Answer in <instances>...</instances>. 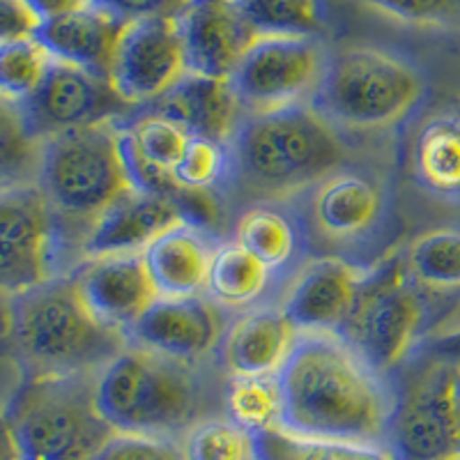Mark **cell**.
I'll return each instance as SVG.
<instances>
[{"label": "cell", "mask_w": 460, "mask_h": 460, "mask_svg": "<svg viewBox=\"0 0 460 460\" xmlns=\"http://www.w3.org/2000/svg\"><path fill=\"white\" fill-rule=\"evenodd\" d=\"M283 429L306 438L385 447L392 385L336 334H299L279 371Z\"/></svg>", "instance_id": "cell-1"}, {"label": "cell", "mask_w": 460, "mask_h": 460, "mask_svg": "<svg viewBox=\"0 0 460 460\" xmlns=\"http://www.w3.org/2000/svg\"><path fill=\"white\" fill-rule=\"evenodd\" d=\"M233 150L237 182L262 200H286L309 191L348 166L352 157L345 131L311 104L246 113L233 138Z\"/></svg>", "instance_id": "cell-2"}, {"label": "cell", "mask_w": 460, "mask_h": 460, "mask_svg": "<svg viewBox=\"0 0 460 460\" xmlns=\"http://www.w3.org/2000/svg\"><path fill=\"white\" fill-rule=\"evenodd\" d=\"M10 336L31 377L100 373L129 345L94 318L69 274L10 297Z\"/></svg>", "instance_id": "cell-3"}, {"label": "cell", "mask_w": 460, "mask_h": 460, "mask_svg": "<svg viewBox=\"0 0 460 460\" xmlns=\"http://www.w3.org/2000/svg\"><path fill=\"white\" fill-rule=\"evenodd\" d=\"M94 401L115 433L172 438L203 421L208 382L200 364L129 343L94 376Z\"/></svg>", "instance_id": "cell-4"}, {"label": "cell", "mask_w": 460, "mask_h": 460, "mask_svg": "<svg viewBox=\"0 0 460 460\" xmlns=\"http://www.w3.org/2000/svg\"><path fill=\"white\" fill-rule=\"evenodd\" d=\"M424 74L408 58L373 47L330 53L311 106L343 131L392 129L426 100Z\"/></svg>", "instance_id": "cell-5"}, {"label": "cell", "mask_w": 460, "mask_h": 460, "mask_svg": "<svg viewBox=\"0 0 460 460\" xmlns=\"http://www.w3.org/2000/svg\"><path fill=\"white\" fill-rule=\"evenodd\" d=\"M94 376L28 377L5 410L19 460H94L115 433L97 410Z\"/></svg>", "instance_id": "cell-6"}, {"label": "cell", "mask_w": 460, "mask_h": 460, "mask_svg": "<svg viewBox=\"0 0 460 460\" xmlns=\"http://www.w3.org/2000/svg\"><path fill=\"white\" fill-rule=\"evenodd\" d=\"M389 385L394 460H460V368L414 352Z\"/></svg>", "instance_id": "cell-7"}, {"label": "cell", "mask_w": 460, "mask_h": 460, "mask_svg": "<svg viewBox=\"0 0 460 460\" xmlns=\"http://www.w3.org/2000/svg\"><path fill=\"white\" fill-rule=\"evenodd\" d=\"M122 125L106 122L42 141L37 184L63 221H85L90 228L131 189L120 157Z\"/></svg>", "instance_id": "cell-8"}, {"label": "cell", "mask_w": 460, "mask_h": 460, "mask_svg": "<svg viewBox=\"0 0 460 460\" xmlns=\"http://www.w3.org/2000/svg\"><path fill=\"white\" fill-rule=\"evenodd\" d=\"M429 306L405 262L394 253L371 267L341 339L385 377L405 364L424 343Z\"/></svg>", "instance_id": "cell-9"}, {"label": "cell", "mask_w": 460, "mask_h": 460, "mask_svg": "<svg viewBox=\"0 0 460 460\" xmlns=\"http://www.w3.org/2000/svg\"><path fill=\"white\" fill-rule=\"evenodd\" d=\"M63 224L37 182L0 191V293L14 297L60 277Z\"/></svg>", "instance_id": "cell-10"}, {"label": "cell", "mask_w": 460, "mask_h": 460, "mask_svg": "<svg viewBox=\"0 0 460 460\" xmlns=\"http://www.w3.org/2000/svg\"><path fill=\"white\" fill-rule=\"evenodd\" d=\"M327 58L318 37L256 35L230 74V85L246 113L311 104Z\"/></svg>", "instance_id": "cell-11"}, {"label": "cell", "mask_w": 460, "mask_h": 460, "mask_svg": "<svg viewBox=\"0 0 460 460\" xmlns=\"http://www.w3.org/2000/svg\"><path fill=\"white\" fill-rule=\"evenodd\" d=\"M22 106L40 141L106 122H129L141 111L115 93L111 79L60 60H51L42 84Z\"/></svg>", "instance_id": "cell-12"}, {"label": "cell", "mask_w": 460, "mask_h": 460, "mask_svg": "<svg viewBox=\"0 0 460 460\" xmlns=\"http://www.w3.org/2000/svg\"><path fill=\"white\" fill-rule=\"evenodd\" d=\"M189 74L178 19H143L127 23L115 49L111 84L127 104H157Z\"/></svg>", "instance_id": "cell-13"}, {"label": "cell", "mask_w": 460, "mask_h": 460, "mask_svg": "<svg viewBox=\"0 0 460 460\" xmlns=\"http://www.w3.org/2000/svg\"><path fill=\"white\" fill-rule=\"evenodd\" d=\"M368 270L343 258H314L297 267L281 311L299 334H341L359 299Z\"/></svg>", "instance_id": "cell-14"}, {"label": "cell", "mask_w": 460, "mask_h": 460, "mask_svg": "<svg viewBox=\"0 0 460 460\" xmlns=\"http://www.w3.org/2000/svg\"><path fill=\"white\" fill-rule=\"evenodd\" d=\"M228 324V311L208 295L157 297L127 339L159 355L200 364L219 352Z\"/></svg>", "instance_id": "cell-15"}, {"label": "cell", "mask_w": 460, "mask_h": 460, "mask_svg": "<svg viewBox=\"0 0 460 460\" xmlns=\"http://www.w3.org/2000/svg\"><path fill=\"white\" fill-rule=\"evenodd\" d=\"M309 221L330 242L371 237L389 212L385 180L373 171L343 166L306 191Z\"/></svg>", "instance_id": "cell-16"}, {"label": "cell", "mask_w": 460, "mask_h": 460, "mask_svg": "<svg viewBox=\"0 0 460 460\" xmlns=\"http://www.w3.org/2000/svg\"><path fill=\"white\" fill-rule=\"evenodd\" d=\"M69 277L90 314L122 334H129L159 297L143 253L84 258Z\"/></svg>", "instance_id": "cell-17"}, {"label": "cell", "mask_w": 460, "mask_h": 460, "mask_svg": "<svg viewBox=\"0 0 460 460\" xmlns=\"http://www.w3.org/2000/svg\"><path fill=\"white\" fill-rule=\"evenodd\" d=\"M178 28L187 53L189 72L230 79L256 31L237 0H189L180 12Z\"/></svg>", "instance_id": "cell-18"}, {"label": "cell", "mask_w": 460, "mask_h": 460, "mask_svg": "<svg viewBox=\"0 0 460 460\" xmlns=\"http://www.w3.org/2000/svg\"><path fill=\"white\" fill-rule=\"evenodd\" d=\"M187 221L178 203L129 189L102 212L81 240L84 258L143 253L155 237Z\"/></svg>", "instance_id": "cell-19"}, {"label": "cell", "mask_w": 460, "mask_h": 460, "mask_svg": "<svg viewBox=\"0 0 460 460\" xmlns=\"http://www.w3.org/2000/svg\"><path fill=\"white\" fill-rule=\"evenodd\" d=\"M299 332L281 306L265 304L230 320L219 348V361L228 377L279 373L293 352Z\"/></svg>", "instance_id": "cell-20"}, {"label": "cell", "mask_w": 460, "mask_h": 460, "mask_svg": "<svg viewBox=\"0 0 460 460\" xmlns=\"http://www.w3.org/2000/svg\"><path fill=\"white\" fill-rule=\"evenodd\" d=\"M219 242L212 230L194 221H180L155 237L143 252V261L159 297L205 295Z\"/></svg>", "instance_id": "cell-21"}, {"label": "cell", "mask_w": 460, "mask_h": 460, "mask_svg": "<svg viewBox=\"0 0 460 460\" xmlns=\"http://www.w3.org/2000/svg\"><path fill=\"white\" fill-rule=\"evenodd\" d=\"M152 109L171 115L191 137L221 143H233L246 118L230 79H215L194 72H189L171 93L152 104Z\"/></svg>", "instance_id": "cell-22"}, {"label": "cell", "mask_w": 460, "mask_h": 460, "mask_svg": "<svg viewBox=\"0 0 460 460\" xmlns=\"http://www.w3.org/2000/svg\"><path fill=\"white\" fill-rule=\"evenodd\" d=\"M127 23L100 7H84L72 14L40 23L35 40L60 63L111 76L113 58Z\"/></svg>", "instance_id": "cell-23"}, {"label": "cell", "mask_w": 460, "mask_h": 460, "mask_svg": "<svg viewBox=\"0 0 460 460\" xmlns=\"http://www.w3.org/2000/svg\"><path fill=\"white\" fill-rule=\"evenodd\" d=\"M235 240L279 277L302 265L306 228L297 212L288 209L281 200H261L242 212Z\"/></svg>", "instance_id": "cell-24"}, {"label": "cell", "mask_w": 460, "mask_h": 460, "mask_svg": "<svg viewBox=\"0 0 460 460\" xmlns=\"http://www.w3.org/2000/svg\"><path fill=\"white\" fill-rule=\"evenodd\" d=\"M412 175L426 194L460 203V113H438L412 141Z\"/></svg>", "instance_id": "cell-25"}, {"label": "cell", "mask_w": 460, "mask_h": 460, "mask_svg": "<svg viewBox=\"0 0 460 460\" xmlns=\"http://www.w3.org/2000/svg\"><path fill=\"white\" fill-rule=\"evenodd\" d=\"M272 270L262 265L233 237V240L219 242L217 246L212 265H209L205 295L215 299L221 309L244 314L261 306V299L272 286Z\"/></svg>", "instance_id": "cell-26"}, {"label": "cell", "mask_w": 460, "mask_h": 460, "mask_svg": "<svg viewBox=\"0 0 460 460\" xmlns=\"http://www.w3.org/2000/svg\"><path fill=\"white\" fill-rule=\"evenodd\" d=\"M224 402L230 421L249 435L283 429V389L279 373L228 377Z\"/></svg>", "instance_id": "cell-27"}, {"label": "cell", "mask_w": 460, "mask_h": 460, "mask_svg": "<svg viewBox=\"0 0 460 460\" xmlns=\"http://www.w3.org/2000/svg\"><path fill=\"white\" fill-rule=\"evenodd\" d=\"M253 460H394L385 447L306 438L286 429L252 435Z\"/></svg>", "instance_id": "cell-28"}, {"label": "cell", "mask_w": 460, "mask_h": 460, "mask_svg": "<svg viewBox=\"0 0 460 460\" xmlns=\"http://www.w3.org/2000/svg\"><path fill=\"white\" fill-rule=\"evenodd\" d=\"M42 141L22 104L0 97V191L37 182Z\"/></svg>", "instance_id": "cell-29"}, {"label": "cell", "mask_w": 460, "mask_h": 460, "mask_svg": "<svg viewBox=\"0 0 460 460\" xmlns=\"http://www.w3.org/2000/svg\"><path fill=\"white\" fill-rule=\"evenodd\" d=\"M405 262L424 290H460V228H435L419 235L405 252Z\"/></svg>", "instance_id": "cell-30"}, {"label": "cell", "mask_w": 460, "mask_h": 460, "mask_svg": "<svg viewBox=\"0 0 460 460\" xmlns=\"http://www.w3.org/2000/svg\"><path fill=\"white\" fill-rule=\"evenodd\" d=\"M172 178L187 191L217 194L228 191L237 182V162L233 143L194 137L182 159L172 168Z\"/></svg>", "instance_id": "cell-31"}, {"label": "cell", "mask_w": 460, "mask_h": 460, "mask_svg": "<svg viewBox=\"0 0 460 460\" xmlns=\"http://www.w3.org/2000/svg\"><path fill=\"white\" fill-rule=\"evenodd\" d=\"M240 7L256 35L318 37L324 26L320 0H242Z\"/></svg>", "instance_id": "cell-32"}, {"label": "cell", "mask_w": 460, "mask_h": 460, "mask_svg": "<svg viewBox=\"0 0 460 460\" xmlns=\"http://www.w3.org/2000/svg\"><path fill=\"white\" fill-rule=\"evenodd\" d=\"M125 127L138 150L143 152V157L166 171L178 166L189 141L194 138L178 120H172L171 115L152 106L138 111L129 122H125Z\"/></svg>", "instance_id": "cell-33"}, {"label": "cell", "mask_w": 460, "mask_h": 460, "mask_svg": "<svg viewBox=\"0 0 460 460\" xmlns=\"http://www.w3.org/2000/svg\"><path fill=\"white\" fill-rule=\"evenodd\" d=\"M51 60L35 37L0 44V97L23 104L42 84Z\"/></svg>", "instance_id": "cell-34"}, {"label": "cell", "mask_w": 460, "mask_h": 460, "mask_svg": "<svg viewBox=\"0 0 460 460\" xmlns=\"http://www.w3.org/2000/svg\"><path fill=\"white\" fill-rule=\"evenodd\" d=\"M187 460H253L252 435L228 417L203 419L187 430Z\"/></svg>", "instance_id": "cell-35"}, {"label": "cell", "mask_w": 460, "mask_h": 460, "mask_svg": "<svg viewBox=\"0 0 460 460\" xmlns=\"http://www.w3.org/2000/svg\"><path fill=\"white\" fill-rule=\"evenodd\" d=\"M94 460H187V454L168 435L113 433Z\"/></svg>", "instance_id": "cell-36"}, {"label": "cell", "mask_w": 460, "mask_h": 460, "mask_svg": "<svg viewBox=\"0 0 460 460\" xmlns=\"http://www.w3.org/2000/svg\"><path fill=\"white\" fill-rule=\"evenodd\" d=\"M373 10L412 26H445L460 16V0H361Z\"/></svg>", "instance_id": "cell-37"}, {"label": "cell", "mask_w": 460, "mask_h": 460, "mask_svg": "<svg viewBox=\"0 0 460 460\" xmlns=\"http://www.w3.org/2000/svg\"><path fill=\"white\" fill-rule=\"evenodd\" d=\"M93 5L120 22L134 23L143 19H175L189 0H93Z\"/></svg>", "instance_id": "cell-38"}, {"label": "cell", "mask_w": 460, "mask_h": 460, "mask_svg": "<svg viewBox=\"0 0 460 460\" xmlns=\"http://www.w3.org/2000/svg\"><path fill=\"white\" fill-rule=\"evenodd\" d=\"M40 19L23 0H0V44L35 37Z\"/></svg>", "instance_id": "cell-39"}, {"label": "cell", "mask_w": 460, "mask_h": 460, "mask_svg": "<svg viewBox=\"0 0 460 460\" xmlns=\"http://www.w3.org/2000/svg\"><path fill=\"white\" fill-rule=\"evenodd\" d=\"M417 352L430 357V359L447 361L451 367L460 368V324L454 327V330L424 339V343L419 345Z\"/></svg>", "instance_id": "cell-40"}, {"label": "cell", "mask_w": 460, "mask_h": 460, "mask_svg": "<svg viewBox=\"0 0 460 460\" xmlns=\"http://www.w3.org/2000/svg\"><path fill=\"white\" fill-rule=\"evenodd\" d=\"M28 10L40 19V23L51 22L58 16L72 14V12H79L84 7L93 5V0H23Z\"/></svg>", "instance_id": "cell-41"}, {"label": "cell", "mask_w": 460, "mask_h": 460, "mask_svg": "<svg viewBox=\"0 0 460 460\" xmlns=\"http://www.w3.org/2000/svg\"><path fill=\"white\" fill-rule=\"evenodd\" d=\"M0 460H19L14 438H12L10 421H7L5 412L0 414Z\"/></svg>", "instance_id": "cell-42"}, {"label": "cell", "mask_w": 460, "mask_h": 460, "mask_svg": "<svg viewBox=\"0 0 460 460\" xmlns=\"http://www.w3.org/2000/svg\"><path fill=\"white\" fill-rule=\"evenodd\" d=\"M237 3H242V0H237Z\"/></svg>", "instance_id": "cell-43"}]
</instances>
